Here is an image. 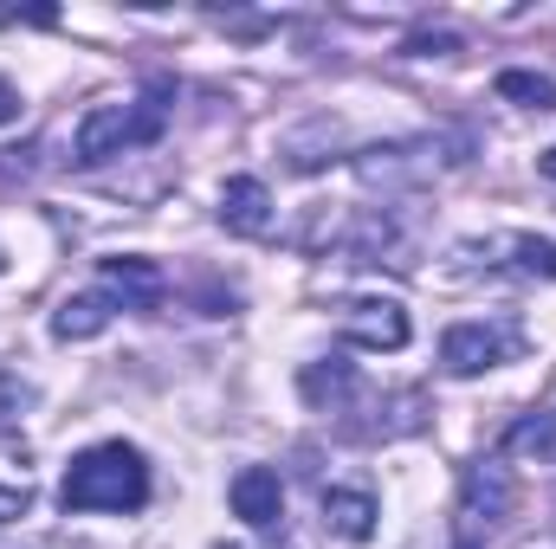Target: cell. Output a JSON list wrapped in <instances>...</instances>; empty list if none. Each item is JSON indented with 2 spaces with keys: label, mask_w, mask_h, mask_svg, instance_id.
<instances>
[{
  "label": "cell",
  "mask_w": 556,
  "mask_h": 549,
  "mask_svg": "<svg viewBox=\"0 0 556 549\" xmlns=\"http://www.w3.org/2000/svg\"><path fill=\"white\" fill-rule=\"evenodd\" d=\"M538 168H544V181H556V149H544V155H538Z\"/></svg>",
  "instance_id": "cell-19"
},
{
  "label": "cell",
  "mask_w": 556,
  "mask_h": 549,
  "mask_svg": "<svg viewBox=\"0 0 556 549\" xmlns=\"http://www.w3.org/2000/svg\"><path fill=\"white\" fill-rule=\"evenodd\" d=\"M518 349H525V336H518L511 323H453V330L440 336L446 375H485V369L511 362Z\"/></svg>",
  "instance_id": "cell-3"
},
{
  "label": "cell",
  "mask_w": 556,
  "mask_h": 549,
  "mask_svg": "<svg viewBox=\"0 0 556 549\" xmlns=\"http://www.w3.org/2000/svg\"><path fill=\"white\" fill-rule=\"evenodd\" d=\"M26 408H33V388H26L20 375H7V369H0V426H7V420H20Z\"/></svg>",
  "instance_id": "cell-15"
},
{
  "label": "cell",
  "mask_w": 556,
  "mask_h": 549,
  "mask_svg": "<svg viewBox=\"0 0 556 549\" xmlns=\"http://www.w3.org/2000/svg\"><path fill=\"white\" fill-rule=\"evenodd\" d=\"M298 388H304V401H311V408H343V401H350V388H356V369L330 356V362H311V369L298 375Z\"/></svg>",
  "instance_id": "cell-11"
},
{
  "label": "cell",
  "mask_w": 556,
  "mask_h": 549,
  "mask_svg": "<svg viewBox=\"0 0 556 549\" xmlns=\"http://www.w3.org/2000/svg\"><path fill=\"white\" fill-rule=\"evenodd\" d=\"M111 317H117L111 291H78V297H65V304L52 310V336H59V343H91V336L111 330Z\"/></svg>",
  "instance_id": "cell-9"
},
{
  "label": "cell",
  "mask_w": 556,
  "mask_h": 549,
  "mask_svg": "<svg viewBox=\"0 0 556 549\" xmlns=\"http://www.w3.org/2000/svg\"><path fill=\"white\" fill-rule=\"evenodd\" d=\"M7 124H20V91L0 78V130H7Z\"/></svg>",
  "instance_id": "cell-18"
},
{
  "label": "cell",
  "mask_w": 556,
  "mask_h": 549,
  "mask_svg": "<svg viewBox=\"0 0 556 549\" xmlns=\"http://www.w3.org/2000/svg\"><path fill=\"white\" fill-rule=\"evenodd\" d=\"M220 227L240 233V240L273 233V188H266L260 175H233V181L220 188Z\"/></svg>",
  "instance_id": "cell-6"
},
{
  "label": "cell",
  "mask_w": 556,
  "mask_h": 549,
  "mask_svg": "<svg viewBox=\"0 0 556 549\" xmlns=\"http://www.w3.org/2000/svg\"><path fill=\"white\" fill-rule=\"evenodd\" d=\"M26 505H33V491H26V485H0V524L26 518Z\"/></svg>",
  "instance_id": "cell-16"
},
{
  "label": "cell",
  "mask_w": 556,
  "mask_h": 549,
  "mask_svg": "<svg viewBox=\"0 0 556 549\" xmlns=\"http://www.w3.org/2000/svg\"><path fill=\"white\" fill-rule=\"evenodd\" d=\"M162 130H168V85L155 78L142 98H130V104H91V111L78 117V130H72V162H78V168H98V162H111V155H124V149L162 142Z\"/></svg>",
  "instance_id": "cell-2"
},
{
  "label": "cell",
  "mask_w": 556,
  "mask_h": 549,
  "mask_svg": "<svg viewBox=\"0 0 556 549\" xmlns=\"http://www.w3.org/2000/svg\"><path fill=\"white\" fill-rule=\"evenodd\" d=\"M104 278V291H111V304H124V310H162V291H168V278L155 259H104L98 266Z\"/></svg>",
  "instance_id": "cell-7"
},
{
  "label": "cell",
  "mask_w": 556,
  "mask_h": 549,
  "mask_svg": "<svg viewBox=\"0 0 556 549\" xmlns=\"http://www.w3.org/2000/svg\"><path fill=\"white\" fill-rule=\"evenodd\" d=\"M459 39L453 33H420V39H408V59H433V52H453Z\"/></svg>",
  "instance_id": "cell-17"
},
{
  "label": "cell",
  "mask_w": 556,
  "mask_h": 549,
  "mask_svg": "<svg viewBox=\"0 0 556 549\" xmlns=\"http://www.w3.org/2000/svg\"><path fill=\"white\" fill-rule=\"evenodd\" d=\"M518 511V478H511V465H498V459H479V465H466V478H459V524H466V537L485 524H505Z\"/></svg>",
  "instance_id": "cell-5"
},
{
  "label": "cell",
  "mask_w": 556,
  "mask_h": 549,
  "mask_svg": "<svg viewBox=\"0 0 556 549\" xmlns=\"http://www.w3.org/2000/svg\"><path fill=\"white\" fill-rule=\"evenodd\" d=\"M65 511H142L149 505V465H142L137 446L124 439H104V446H85L59 485Z\"/></svg>",
  "instance_id": "cell-1"
},
{
  "label": "cell",
  "mask_w": 556,
  "mask_h": 549,
  "mask_svg": "<svg viewBox=\"0 0 556 549\" xmlns=\"http://www.w3.org/2000/svg\"><path fill=\"white\" fill-rule=\"evenodd\" d=\"M376 518H382V511H376L369 491H350V485H330V491H324V524H330L343 544H369V537H376Z\"/></svg>",
  "instance_id": "cell-10"
},
{
  "label": "cell",
  "mask_w": 556,
  "mask_h": 549,
  "mask_svg": "<svg viewBox=\"0 0 556 549\" xmlns=\"http://www.w3.org/2000/svg\"><path fill=\"white\" fill-rule=\"evenodd\" d=\"M459 549H479V544H472V537H466V531H459Z\"/></svg>",
  "instance_id": "cell-20"
},
{
  "label": "cell",
  "mask_w": 556,
  "mask_h": 549,
  "mask_svg": "<svg viewBox=\"0 0 556 549\" xmlns=\"http://www.w3.org/2000/svg\"><path fill=\"white\" fill-rule=\"evenodd\" d=\"M227 498H233V518H247L253 531L278 524V511H285V485H278L273 465H247V472H233Z\"/></svg>",
  "instance_id": "cell-8"
},
{
  "label": "cell",
  "mask_w": 556,
  "mask_h": 549,
  "mask_svg": "<svg viewBox=\"0 0 556 549\" xmlns=\"http://www.w3.org/2000/svg\"><path fill=\"white\" fill-rule=\"evenodd\" d=\"M511 253H518V272H531V278H556V240H511Z\"/></svg>",
  "instance_id": "cell-14"
},
{
  "label": "cell",
  "mask_w": 556,
  "mask_h": 549,
  "mask_svg": "<svg viewBox=\"0 0 556 549\" xmlns=\"http://www.w3.org/2000/svg\"><path fill=\"white\" fill-rule=\"evenodd\" d=\"M337 330H343L350 349H376V356H395L415 336V323H408V310L395 297H356V304H343L337 310Z\"/></svg>",
  "instance_id": "cell-4"
},
{
  "label": "cell",
  "mask_w": 556,
  "mask_h": 549,
  "mask_svg": "<svg viewBox=\"0 0 556 549\" xmlns=\"http://www.w3.org/2000/svg\"><path fill=\"white\" fill-rule=\"evenodd\" d=\"M505 104H518V111H556V78H544V72H498V85H492Z\"/></svg>",
  "instance_id": "cell-13"
},
{
  "label": "cell",
  "mask_w": 556,
  "mask_h": 549,
  "mask_svg": "<svg viewBox=\"0 0 556 549\" xmlns=\"http://www.w3.org/2000/svg\"><path fill=\"white\" fill-rule=\"evenodd\" d=\"M505 452H511V459L556 465V413H525V420L505 433Z\"/></svg>",
  "instance_id": "cell-12"
}]
</instances>
